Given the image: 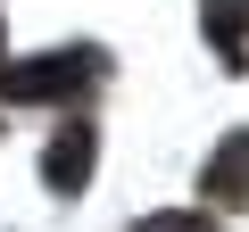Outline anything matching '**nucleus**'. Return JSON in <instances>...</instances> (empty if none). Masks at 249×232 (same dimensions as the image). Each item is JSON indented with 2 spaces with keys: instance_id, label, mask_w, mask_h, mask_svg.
Wrapping results in <instances>:
<instances>
[{
  "instance_id": "20e7f679",
  "label": "nucleus",
  "mask_w": 249,
  "mask_h": 232,
  "mask_svg": "<svg viewBox=\"0 0 249 232\" xmlns=\"http://www.w3.org/2000/svg\"><path fill=\"white\" fill-rule=\"evenodd\" d=\"M208 42L232 75L249 66V0H208Z\"/></svg>"
},
{
  "instance_id": "f257e3e1",
  "label": "nucleus",
  "mask_w": 249,
  "mask_h": 232,
  "mask_svg": "<svg viewBox=\"0 0 249 232\" xmlns=\"http://www.w3.org/2000/svg\"><path fill=\"white\" fill-rule=\"evenodd\" d=\"M108 75V50H50V58H17L0 66V99L9 108H58V99H83L91 83Z\"/></svg>"
},
{
  "instance_id": "7ed1b4c3",
  "label": "nucleus",
  "mask_w": 249,
  "mask_h": 232,
  "mask_svg": "<svg viewBox=\"0 0 249 232\" xmlns=\"http://www.w3.org/2000/svg\"><path fill=\"white\" fill-rule=\"evenodd\" d=\"M199 191H208V207H249V133H224L216 141Z\"/></svg>"
},
{
  "instance_id": "39448f33",
  "label": "nucleus",
  "mask_w": 249,
  "mask_h": 232,
  "mask_svg": "<svg viewBox=\"0 0 249 232\" xmlns=\"http://www.w3.org/2000/svg\"><path fill=\"white\" fill-rule=\"evenodd\" d=\"M133 232H216L208 215H150V224H133Z\"/></svg>"
},
{
  "instance_id": "f03ea898",
  "label": "nucleus",
  "mask_w": 249,
  "mask_h": 232,
  "mask_svg": "<svg viewBox=\"0 0 249 232\" xmlns=\"http://www.w3.org/2000/svg\"><path fill=\"white\" fill-rule=\"evenodd\" d=\"M91 158H100V141H91V125H67L50 149H42V182L67 199V191H83L91 182Z\"/></svg>"
}]
</instances>
